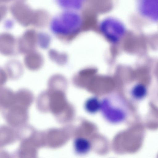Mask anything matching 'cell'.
Instances as JSON below:
<instances>
[{"mask_svg":"<svg viewBox=\"0 0 158 158\" xmlns=\"http://www.w3.org/2000/svg\"><path fill=\"white\" fill-rule=\"evenodd\" d=\"M100 28L103 35L113 43L119 42L126 32V29L123 24L114 19H105L101 23Z\"/></svg>","mask_w":158,"mask_h":158,"instance_id":"2","label":"cell"},{"mask_svg":"<svg viewBox=\"0 0 158 158\" xmlns=\"http://www.w3.org/2000/svg\"><path fill=\"white\" fill-rule=\"evenodd\" d=\"M58 1L60 5L65 6L66 8L78 9L81 8L86 0H58Z\"/></svg>","mask_w":158,"mask_h":158,"instance_id":"8","label":"cell"},{"mask_svg":"<svg viewBox=\"0 0 158 158\" xmlns=\"http://www.w3.org/2000/svg\"><path fill=\"white\" fill-rule=\"evenodd\" d=\"M74 147L77 152L83 154L89 151L91 146L89 141L86 139L79 138L75 141Z\"/></svg>","mask_w":158,"mask_h":158,"instance_id":"6","label":"cell"},{"mask_svg":"<svg viewBox=\"0 0 158 158\" xmlns=\"http://www.w3.org/2000/svg\"><path fill=\"white\" fill-rule=\"evenodd\" d=\"M1 15H0V19H1Z\"/></svg>","mask_w":158,"mask_h":158,"instance_id":"9","label":"cell"},{"mask_svg":"<svg viewBox=\"0 0 158 158\" xmlns=\"http://www.w3.org/2000/svg\"><path fill=\"white\" fill-rule=\"evenodd\" d=\"M100 111L104 119L110 123L118 124L125 121L129 115L128 105L123 97L110 93L100 100Z\"/></svg>","mask_w":158,"mask_h":158,"instance_id":"1","label":"cell"},{"mask_svg":"<svg viewBox=\"0 0 158 158\" xmlns=\"http://www.w3.org/2000/svg\"><path fill=\"white\" fill-rule=\"evenodd\" d=\"M4 0V1H5V0Z\"/></svg>","mask_w":158,"mask_h":158,"instance_id":"10","label":"cell"},{"mask_svg":"<svg viewBox=\"0 0 158 158\" xmlns=\"http://www.w3.org/2000/svg\"><path fill=\"white\" fill-rule=\"evenodd\" d=\"M12 11L15 17L20 22L23 24L28 22L29 14L24 6L20 5H16L13 7Z\"/></svg>","mask_w":158,"mask_h":158,"instance_id":"5","label":"cell"},{"mask_svg":"<svg viewBox=\"0 0 158 158\" xmlns=\"http://www.w3.org/2000/svg\"><path fill=\"white\" fill-rule=\"evenodd\" d=\"M147 92V89L145 85L139 83L135 84L131 88L129 93L133 99L138 101L144 99Z\"/></svg>","mask_w":158,"mask_h":158,"instance_id":"4","label":"cell"},{"mask_svg":"<svg viewBox=\"0 0 158 158\" xmlns=\"http://www.w3.org/2000/svg\"><path fill=\"white\" fill-rule=\"evenodd\" d=\"M100 100L94 97L89 98L85 104L86 110L91 114L95 113L100 110Z\"/></svg>","mask_w":158,"mask_h":158,"instance_id":"7","label":"cell"},{"mask_svg":"<svg viewBox=\"0 0 158 158\" xmlns=\"http://www.w3.org/2000/svg\"><path fill=\"white\" fill-rule=\"evenodd\" d=\"M81 17L79 15L73 12L67 11L53 19L52 26L53 28L56 30H73L81 25Z\"/></svg>","mask_w":158,"mask_h":158,"instance_id":"3","label":"cell"}]
</instances>
